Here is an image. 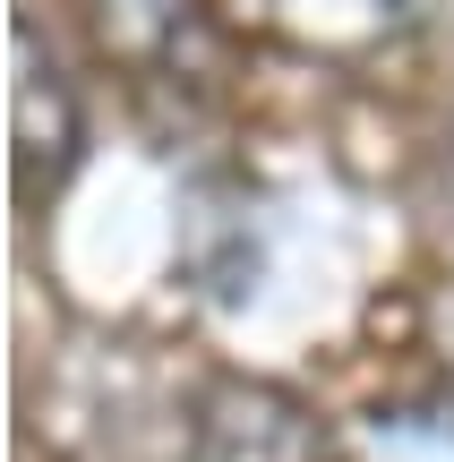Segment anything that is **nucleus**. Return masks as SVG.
Segmentation results:
<instances>
[{
  "label": "nucleus",
  "mask_w": 454,
  "mask_h": 462,
  "mask_svg": "<svg viewBox=\"0 0 454 462\" xmlns=\"http://www.w3.org/2000/svg\"><path fill=\"white\" fill-rule=\"evenodd\" d=\"M86 26H95L103 60L171 78L206 51V0H86Z\"/></svg>",
  "instance_id": "obj_3"
},
{
  "label": "nucleus",
  "mask_w": 454,
  "mask_h": 462,
  "mask_svg": "<svg viewBox=\"0 0 454 462\" xmlns=\"http://www.w3.org/2000/svg\"><path fill=\"white\" fill-rule=\"evenodd\" d=\"M189 462H326V411L274 377H206L189 394Z\"/></svg>",
  "instance_id": "obj_1"
},
{
  "label": "nucleus",
  "mask_w": 454,
  "mask_h": 462,
  "mask_svg": "<svg viewBox=\"0 0 454 462\" xmlns=\"http://www.w3.org/2000/svg\"><path fill=\"white\" fill-rule=\"evenodd\" d=\"M86 146V112H78V86L60 78L51 43L34 34V17H17V198H51V189L78 171Z\"/></svg>",
  "instance_id": "obj_2"
},
{
  "label": "nucleus",
  "mask_w": 454,
  "mask_h": 462,
  "mask_svg": "<svg viewBox=\"0 0 454 462\" xmlns=\"http://www.w3.org/2000/svg\"><path fill=\"white\" fill-rule=\"evenodd\" d=\"M446 189H454V137H446Z\"/></svg>",
  "instance_id": "obj_4"
}]
</instances>
